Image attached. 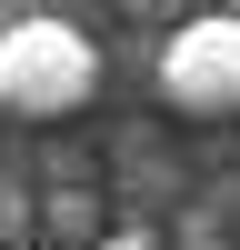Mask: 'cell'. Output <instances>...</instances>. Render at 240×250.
Returning a JSON list of instances; mask_svg holds the SVG:
<instances>
[{"label":"cell","mask_w":240,"mask_h":250,"mask_svg":"<svg viewBox=\"0 0 240 250\" xmlns=\"http://www.w3.org/2000/svg\"><path fill=\"white\" fill-rule=\"evenodd\" d=\"M100 90V40L60 10L0 20V110L10 120H70Z\"/></svg>","instance_id":"cell-1"},{"label":"cell","mask_w":240,"mask_h":250,"mask_svg":"<svg viewBox=\"0 0 240 250\" xmlns=\"http://www.w3.org/2000/svg\"><path fill=\"white\" fill-rule=\"evenodd\" d=\"M40 230H50V250H90L100 240V200L90 190H50L40 200Z\"/></svg>","instance_id":"cell-3"},{"label":"cell","mask_w":240,"mask_h":250,"mask_svg":"<svg viewBox=\"0 0 240 250\" xmlns=\"http://www.w3.org/2000/svg\"><path fill=\"white\" fill-rule=\"evenodd\" d=\"M100 250H150V230H110V240H100Z\"/></svg>","instance_id":"cell-5"},{"label":"cell","mask_w":240,"mask_h":250,"mask_svg":"<svg viewBox=\"0 0 240 250\" xmlns=\"http://www.w3.org/2000/svg\"><path fill=\"white\" fill-rule=\"evenodd\" d=\"M160 100L190 120H240V10H200L160 40Z\"/></svg>","instance_id":"cell-2"},{"label":"cell","mask_w":240,"mask_h":250,"mask_svg":"<svg viewBox=\"0 0 240 250\" xmlns=\"http://www.w3.org/2000/svg\"><path fill=\"white\" fill-rule=\"evenodd\" d=\"M30 210H40L30 190H0V250H20V240H30Z\"/></svg>","instance_id":"cell-4"}]
</instances>
